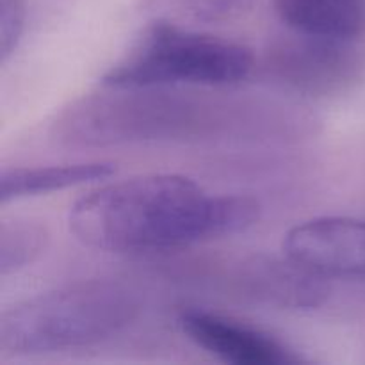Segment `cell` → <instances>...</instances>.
Returning a JSON list of instances; mask_svg holds the SVG:
<instances>
[{"label": "cell", "mask_w": 365, "mask_h": 365, "mask_svg": "<svg viewBox=\"0 0 365 365\" xmlns=\"http://www.w3.org/2000/svg\"><path fill=\"white\" fill-rule=\"evenodd\" d=\"M116 173L113 163H77L59 166L4 168L0 173V202L50 195L75 185L102 182Z\"/></svg>", "instance_id": "obj_10"}, {"label": "cell", "mask_w": 365, "mask_h": 365, "mask_svg": "<svg viewBox=\"0 0 365 365\" xmlns=\"http://www.w3.org/2000/svg\"><path fill=\"white\" fill-rule=\"evenodd\" d=\"M57 116L53 135L75 146H110L141 141L202 138L227 123L230 109L164 88L103 86Z\"/></svg>", "instance_id": "obj_2"}, {"label": "cell", "mask_w": 365, "mask_h": 365, "mask_svg": "<svg viewBox=\"0 0 365 365\" xmlns=\"http://www.w3.org/2000/svg\"><path fill=\"white\" fill-rule=\"evenodd\" d=\"M139 307V296L121 282H73L4 310L0 351L41 355L98 344L127 328Z\"/></svg>", "instance_id": "obj_3"}, {"label": "cell", "mask_w": 365, "mask_h": 365, "mask_svg": "<svg viewBox=\"0 0 365 365\" xmlns=\"http://www.w3.org/2000/svg\"><path fill=\"white\" fill-rule=\"evenodd\" d=\"M182 334L221 362L232 365H298L307 360L267 331L209 310L178 316Z\"/></svg>", "instance_id": "obj_7"}, {"label": "cell", "mask_w": 365, "mask_h": 365, "mask_svg": "<svg viewBox=\"0 0 365 365\" xmlns=\"http://www.w3.org/2000/svg\"><path fill=\"white\" fill-rule=\"evenodd\" d=\"M178 9L207 24H223L241 18L255 0H173Z\"/></svg>", "instance_id": "obj_12"}, {"label": "cell", "mask_w": 365, "mask_h": 365, "mask_svg": "<svg viewBox=\"0 0 365 365\" xmlns=\"http://www.w3.org/2000/svg\"><path fill=\"white\" fill-rule=\"evenodd\" d=\"M25 29V0H0V59L7 63Z\"/></svg>", "instance_id": "obj_13"}, {"label": "cell", "mask_w": 365, "mask_h": 365, "mask_svg": "<svg viewBox=\"0 0 365 365\" xmlns=\"http://www.w3.org/2000/svg\"><path fill=\"white\" fill-rule=\"evenodd\" d=\"M253 66L252 50L241 43L159 20L103 75L102 86L225 88L245 81Z\"/></svg>", "instance_id": "obj_4"}, {"label": "cell", "mask_w": 365, "mask_h": 365, "mask_svg": "<svg viewBox=\"0 0 365 365\" xmlns=\"http://www.w3.org/2000/svg\"><path fill=\"white\" fill-rule=\"evenodd\" d=\"M321 274L292 262L255 257L235 273L242 294L282 309H316L327 299L328 287Z\"/></svg>", "instance_id": "obj_8"}, {"label": "cell", "mask_w": 365, "mask_h": 365, "mask_svg": "<svg viewBox=\"0 0 365 365\" xmlns=\"http://www.w3.org/2000/svg\"><path fill=\"white\" fill-rule=\"evenodd\" d=\"M267 70L294 91L328 98L351 91L362 81L365 53L360 41L292 32L271 46Z\"/></svg>", "instance_id": "obj_5"}, {"label": "cell", "mask_w": 365, "mask_h": 365, "mask_svg": "<svg viewBox=\"0 0 365 365\" xmlns=\"http://www.w3.org/2000/svg\"><path fill=\"white\" fill-rule=\"evenodd\" d=\"M48 228L41 221L13 217L0 225V277L18 273L31 266L46 250Z\"/></svg>", "instance_id": "obj_11"}, {"label": "cell", "mask_w": 365, "mask_h": 365, "mask_svg": "<svg viewBox=\"0 0 365 365\" xmlns=\"http://www.w3.org/2000/svg\"><path fill=\"white\" fill-rule=\"evenodd\" d=\"M273 7L291 32L342 41L365 38V0H273Z\"/></svg>", "instance_id": "obj_9"}, {"label": "cell", "mask_w": 365, "mask_h": 365, "mask_svg": "<svg viewBox=\"0 0 365 365\" xmlns=\"http://www.w3.org/2000/svg\"><path fill=\"white\" fill-rule=\"evenodd\" d=\"M287 259L321 277H365V220L324 216L303 221L285 234Z\"/></svg>", "instance_id": "obj_6"}, {"label": "cell", "mask_w": 365, "mask_h": 365, "mask_svg": "<svg viewBox=\"0 0 365 365\" xmlns=\"http://www.w3.org/2000/svg\"><path fill=\"white\" fill-rule=\"evenodd\" d=\"M248 196L210 195L182 175H141L88 192L70 210V230L88 248L143 255L187 248L255 225Z\"/></svg>", "instance_id": "obj_1"}]
</instances>
